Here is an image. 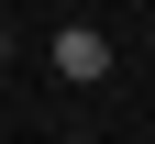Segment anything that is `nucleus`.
I'll use <instances>...</instances> for the list:
<instances>
[{
  "label": "nucleus",
  "instance_id": "1",
  "mask_svg": "<svg viewBox=\"0 0 155 144\" xmlns=\"http://www.w3.org/2000/svg\"><path fill=\"white\" fill-rule=\"evenodd\" d=\"M55 78H78V89L111 78V33H100V22H55Z\"/></svg>",
  "mask_w": 155,
  "mask_h": 144
}]
</instances>
